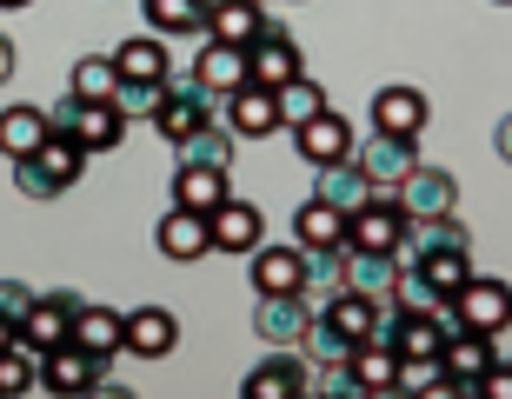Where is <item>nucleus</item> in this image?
I'll return each instance as SVG.
<instances>
[{
  "label": "nucleus",
  "mask_w": 512,
  "mask_h": 399,
  "mask_svg": "<svg viewBox=\"0 0 512 399\" xmlns=\"http://www.w3.org/2000/svg\"><path fill=\"white\" fill-rule=\"evenodd\" d=\"M160 94H167V80H120V87H114V107L127 120H153Z\"/></svg>",
  "instance_id": "nucleus-40"
},
{
  "label": "nucleus",
  "mask_w": 512,
  "mask_h": 399,
  "mask_svg": "<svg viewBox=\"0 0 512 399\" xmlns=\"http://www.w3.org/2000/svg\"><path fill=\"white\" fill-rule=\"evenodd\" d=\"M399 353L386 340H360L353 346V360H346V380H353V393H399Z\"/></svg>",
  "instance_id": "nucleus-25"
},
{
  "label": "nucleus",
  "mask_w": 512,
  "mask_h": 399,
  "mask_svg": "<svg viewBox=\"0 0 512 399\" xmlns=\"http://www.w3.org/2000/svg\"><path fill=\"white\" fill-rule=\"evenodd\" d=\"M293 147H300L306 167H333V160H353V147H360V140H353V127H346L333 107H320L313 120H300V127H293Z\"/></svg>",
  "instance_id": "nucleus-14"
},
{
  "label": "nucleus",
  "mask_w": 512,
  "mask_h": 399,
  "mask_svg": "<svg viewBox=\"0 0 512 399\" xmlns=\"http://www.w3.org/2000/svg\"><path fill=\"white\" fill-rule=\"evenodd\" d=\"M153 247L167 253L173 266H193L200 253H213V227H207V213H187V207L160 213V227H153Z\"/></svg>",
  "instance_id": "nucleus-18"
},
{
  "label": "nucleus",
  "mask_w": 512,
  "mask_h": 399,
  "mask_svg": "<svg viewBox=\"0 0 512 399\" xmlns=\"http://www.w3.org/2000/svg\"><path fill=\"white\" fill-rule=\"evenodd\" d=\"M80 167H87V153H80L67 133H47L27 160H14V187L27 193V200H54V193H67L80 180Z\"/></svg>",
  "instance_id": "nucleus-1"
},
{
  "label": "nucleus",
  "mask_w": 512,
  "mask_h": 399,
  "mask_svg": "<svg viewBox=\"0 0 512 399\" xmlns=\"http://www.w3.org/2000/svg\"><path fill=\"white\" fill-rule=\"evenodd\" d=\"M114 67L120 80H167L173 60H167V34H133L114 47Z\"/></svg>",
  "instance_id": "nucleus-27"
},
{
  "label": "nucleus",
  "mask_w": 512,
  "mask_h": 399,
  "mask_svg": "<svg viewBox=\"0 0 512 399\" xmlns=\"http://www.w3.org/2000/svg\"><path fill=\"white\" fill-rule=\"evenodd\" d=\"M426 120H433V107H426L419 87H380V94H373V133H406V140H419Z\"/></svg>",
  "instance_id": "nucleus-22"
},
{
  "label": "nucleus",
  "mask_w": 512,
  "mask_h": 399,
  "mask_svg": "<svg viewBox=\"0 0 512 399\" xmlns=\"http://www.w3.org/2000/svg\"><path fill=\"white\" fill-rule=\"evenodd\" d=\"M446 313H453V326H473V333H493V340H499V333L512 326V286L473 273V280L446 300Z\"/></svg>",
  "instance_id": "nucleus-4"
},
{
  "label": "nucleus",
  "mask_w": 512,
  "mask_h": 399,
  "mask_svg": "<svg viewBox=\"0 0 512 399\" xmlns=\"http://www.w3.org/2000/svg\"><path fill=\"white\" fill-rule=\"evenodd\" d=\"M220 120L233 127V140H260V133H280V100H273V87L247 80L220 100Z\"/></svg>",
  "instance_id": "nucleus-15"
},
{
  "label": "nucleus",
  "mask_w": 512,
  "mask_h": 399,
  "mask_svg": "<svg viewBox=\"0 0 512 399\" xmlns=\"http://www.w3.org/2000/svg\"><path fill=\"white\" fill-rule=\"evenodd\" d=\"M493 333H473V326H453L446 346H439V366L453 373V399H479V373L493 366Z\"/></svg>",
  "instance_id": "nucleus-8"
},
{
  "label": "nucleus",
  "mask_w": 512,
  "mask_h": 399,
  "mask_svg": "<svg viewBox=\"0 0 512 399\" xmlns=\"http://www.w3.org/2000/svg\"><path fill=\"white\" fill-rule=\"evenodd\" d=\"M27 306H34V286L27 280H0V313H7V320H27Z\"/></svg>",
  "instance_id": "nucleus-41"
},
{
  "label": "nucleus",
  "mask_w": 512,
  "mask_h": 399,
  "mask_svg": "<svg viewBox=\"0 0 512 399\" xmlns=\"http://www.w3.org/2000/svg\"><path fill=\"white\" fill-rule=\"evenodd\" d=\"M207 227H213V253H253L266 240L260 207H253V200H240V193H227V200L207 213Z\"/></svg>",
  "instance_id": "nucleus-17"
},
{
  "label": "nucleus",
  "mask_w": 512,
  "mask_h": 399,
  "mask_svg": "<svg viewBox=\"0 0 512 399\" xmlns=\"http://www.w3.org/2000/svg\"><path fill=\"white\" fill-rule=\"evenodd\" d=\"M233 147H240V140H233L227 120H207V127H193L187 140H173V153H180L187 167H233Z\"/></svg>",
  "instance_id": "nucleus-30"
},
{
  "label": "nucleus",
  "mask_w": 512,
  "mask_h": 399,
  "mask_svg": "<svg viewBox=\"0 0 512 399\" xmlns=\"http://www.w3.org/2000/svg\"><path fill=\"white\" fill-rule=\"evenodd\" d=\"M413 266H419V280L433 286L439 300H453L459 286L473 280V247H439V253H413Z\"/></svg>",
  "instance_id": "nucleus-29"
},
{
  "label": "nucleus",
  "mask_w": 512,
  "mask_h": 399,
  "mask_svg": "<svg viewBox=\"0 0 512 399\" xmlns=\"http://www.w3.org/2000/svg\"><path fill=\"white\" fill-rule=\"evenodd\" d=\"M20 7H34V0H0V14H20Z\"/></svg>",
  "instance_id": "nucleus-45"
},
{
  "label": "nucleus",
  "mask_w": 512,
  "mask_h": 399,
  "mask_svg": "<svg viewBox=\"0 0 512 399\" xmlns=\"http://www.w3.org/2000/svg\"><path fill=\"white\" fill-rule=\"evenodd\" d=\"M107 380V360H94L87 346L60 340L54 353H40V386L47 393H94V386Z\"/></svg>",
  "instance_id": "nucleus-13"
},
{
  "label": "nucleus",
  "mask_w": 512,
  "mask_h": 399,
  "mask_svg": "<svg viewBox=\"0 0 512 399\" xmlns=\"http://www.w3.org/2000/svg\"><path fill=\"white\" fill-rule=\"evenodd\" d=\"M293 74H306V60H300V40L286 34L280 20H266L260 34L247 40V80H260V87H286Z\"/></svg>",
  "instance_id": "nucleus-6"
},
{
  "label": "nucleus",
  "mask_w": 512,
  "mask_h": 399,
  "mask_svg": "<svg viewBox=\"0 0 512 399\" xmlns=\"http://www.w3.org/2000/svg\"><path fill=\"white\" fill-rule=\"evenodd\" d=\"M493 147H499V160H506V167H512V114H506V120H499V127H493Z\"/></svg>",
  "instance_id": "nucleus-43"
},
{
  "label": "nucleus",
  "mask_w": 512,
  "mask_h": 399,
  "mask_svg": "<svg viewBox=\"0 0 512 399\" xmlns=\"http://www.w3.org/2000/svg\"><path fill=\"white\" fill-rule=\"evenodd\" d=\"M173 346H180V320H173L167 306H133L127 313V353L133 360H167Z\"/></svg>",
  "instance_id": "nucleus-23"
},
{
  "label": "nucleus",
  "mask_w": 512,
  "mask_h": 399,
  "mask_svg": "<svg viewBox=\"0 0 512 399\" xmlns=\"http://www.w3.org/2000/svg\"><path fill=\"white\" fill-rule=\"evenodd\" d=\"M293 240H300V247H340L346 253V213L313 193V200L293 213Z\"/></svg>",
  "instance_id": "nucleus-28"
},
{
  "label": "nucleus",
  "mask_w": 512,
  "mask_h": 399,
  "mask_svg": "<svg viewBox=\"0 0 512 399\" xmlns=\"http://www.w3.org/2000/svg\"><path fill=\"white\" fill-rule=\"evenodd\" d=\"M300 346H306V360L320 366V373H340V366L353 360V340H340V333H333L320 313H313V326H306V340H300Z\"/></svg>",
  "instance_id": "nucleus-38"
},
{
  "label": "nucleus",
  "mask_w": 512,
  "mask_h": 399,
  "mask_svg": "<svg viewBox=\"0 0 512 399\" xmlns=\"http://www.w3.org/2000/svg\"><path fill=\"white\" fill-rule=\"evenodd\" d=\"M393 200L406 207V220H439V213H459V180L446 167H413Z\"/></svg>",
  "instance_id": "nucleus-11"
},
{
  "label": "nucleus",
  "mask_w": 512,
  "mask_h": 399,
  "mask_svg": "<svg viewBox=\"0 0 512 399\" xmlns=\"http://www.w3.org/2000/svg\"><path fill=\"white\" fill-rule=\"evenodd\" d=\"M47 127L54 133H67L80 153H114L120 140H127V114H120L114 100H60L54 114H47Z\"/></svg>",
  "instance_id": "nucleus-2"
},
{
  "label": "nucleus",
  "mask_w": 512,
  "mask_h": 399,
  "mask_svg": "<svg viewBox=\"0 0 512 399\" xmlns=\"http://www.w3.org/2000/svg\"><path fill=\"white\" fill-rule=\"evenodd\" d=\"M353 160L366 167L373 187H399V180L419 167V140H406V133H373V140L353 147Z\"/></svg>",
  "instance_id": "nucleus-16"
},
{
  "label": "nucleus",
  "mask_w": 512,
  "mask_h": 399,
  "mask_svg": "<svg viewBox=\"0 0 512 399\" xmlns=\"http://www.w3.org/2000/svg\"><path fill=\"white\" fill-rule=\"evenodd\" d=\"M313 313H320L340 340L360 346V340H380V333H386V313H393V306H386V300H366V293H353V286H340V293H326Z\"/></svg>",
  "instance_id": "nucleus-7"
},
{
  "label": "nucleus",
  "mask_w": 512,
  "mask_h": 399,
  "mask_svg": "<svg viewBox=\"0 0 512 399\" xmlns=\"http://www.w3.org/2000/svg\"><path fill=\"white\" fill-rule=\"evenodd\" d=\"M373 180H366V167L360 160H333V167H320V200H333L340 213H353L360 200H373Z\"/></svg>",
  "instance_id": "nucleus-33"
},
{
  "label": "nucleus",
  "mask_w": 512,
  "mask_h": 399,
  "mask_svg": "<svg viewBox=\"0 0 512 399\" xmlns=\"http://www.w3.org/2000/svg\"><path fill=\"white\" fill-rule=\"evenodd\" d=\"M499 7H512V0H499Z\"/></svg>",
  "instance_id": "nucleus-46"
},
{
  "label": "nucleus",
  "mask_w": 512,
  "mask_h": 399,
  "mask_svg": "<svg viewBox=\"0 0 512 399\" xmlns=\"http://www.w3.org/2000/svg\"><path fill=\"white\" fill-rule=\"evenodd\" d=\"M406 247L413 253H439V247H473V233L459 213H439V220H406Z\"/></svg>",
  "instance_id": "nucleus-36"
},
{
  "label": "nucleus",
  "mask_w": 512,
  "mask_h": 399,
  "mask_svg": "<svg viewBox=\"0 0 512 399\" xmlns=\"http://www.w3.org/2000/svg\"><path fill=\"white\" fill-rule=\"evenodd\" d=\"M7 80H14V40L0 34V87H7Z\"/></svg>",
  "instance_id": "nucleus-44"
},
{
  "label": "nucleus",
  "mask_w": 512,
  "mask_h": 399,
  "mask_svg": "<svg viewBox=\"0 0 512 399\" xmlns=\"http://www.w3.org/2000/svg\"><path fill=\"white\" fill-rule=\"evenodd\" d=\"M40 386V353L34 346H0V399H14V393H34Z\"/></svg>",
  "instance_id": "nucleus-37"
},
{
  "label": "nucleus",
  "mask_w": 512,
  "mask_h": 399,
  "mask_svg": "<svg viewBox=\"0 0 512 399\" xmlns=\"http://www.w3.org/2000/svg\"><path fill=\"white\" fill-rule=\"evenodd\" d=\"M207 120H220V94H207L200 80H173L167 74V94H160V107H153V127H160V140H187L193 127H207Z\"/></svg>",
  "instance_id": "nucleus-3"
},
{
  "label": "nucleus",
  "mask_w": 512,
  "mask_h": 399,
  "mask_svg": "<svg viewBox=\"0 0 512 399\" xmlns=\"http://www.w3.org/2000/svg\"><path fill=\"white\" fill-rule=\"evenodd\" d=\"M346 247H380V253L406 247V207L393 200V187H380L373 200L346 213Z\"/></svg>",
  "instance_id": "nucleus-5"
},
{
  "label": "nucleus",
  "mask_w": 512,
  "mask_h": 399,
  "mask_svg": "<svg viewBox=\"0 0 512 399\" xmlns=\"http://www.w3.org/2000/svg\"><path fill=\"white\" fill-rule=\"evenodd\" d=\"M273 100H280V127H300V120H313V114L326 107V94H320L306 74H293L286 87H273Z\"/></svg>",
  "instance_id": "nucleus-39"
},
{
  "label": "nucleus",
  "mask_w": 512,
  "mask_h": 399,
  "mask_svg": "<svg viewBox=\"0 0 512 399\" xmlns=\"http://www.w3.org/2000/svg\"><path fill=\"white\" fill-rule=\"evenodd\" d=\"M207 7L213 0H140L153 34H200L207 27Z\"/></svg>",
  "instance_id": "nucleus-34"
},
{
  "label": "nucleus",
  "mask_w": 512,
  "mask_h": 399,
  "mask_svg": "<svg viewBox=\"0 0 512 399\" xmlns=\"http://www.w3.org/2000/svg\"><path fill=\"white\" fill-rule=\"evenodd\" d=\"M47 133H54L47 127V107H7V114H0V153H7V160H27Z\"/></svg>",
  "instance_id": "nucleus-32"
},
{
  "label": "nucleus",
  "mask_w": 512,
  "mask_h": 399,
  "mask_svg": "<svg viewBox=\"0 0 512 399\" xmlns=\"http://www.w3.org/2000/svg\"><path fill=\"white\" fill-rule=\"evenodd\" d=\"M74 346H87L94 360L127 353V313H114V306H100V300H80V313H74Z\"/></svg>",
  "instance_id": "nucleus-20"
},
{
  "label": "nucleus",
  "mask_w": 512,
  "mask_h": 399,
  "mask_svg": "<svg viewBox=\"0 0 512 399\" xmlns=\"http://www.w3.org/2000/svg\"><path fill=\"white\" fill-rule=\"evenodd\" d=\"M114 87H120L114 54H80L74 74H67V94H74V100H114Z\"/></svg>",
  "instance_id": "nucleus-35"
},
{
  "label": "nucleus",
  "mask_w": 512,
  "mask_h": 399,
  "mask_svg": "<svg viewBox=\"0 0 512 399\" xmlns=\"http://www.w3.org/2000/svg\"><path fill=\"white\" fill-rule=\"evenodd\" d=\"M300 393H313V373L300 353H266L247 373V399H300Z\"/></svg>",
  "instance_id": "nucleus-21"
},
{
  "label": "nucleus",
  "mask_w": 512,
  "mask_h": 399,
  "mask_svg": "<svg viewBox=\"0 0 512 399\" xmlns=\"http://www.w3.org/2000/svg\"><path fill=\"white\" fill-rule=\"evenodd\" d=\"M306 326H313V300L306 293H260V306H253V333L266 346H300Z\"/></svg>",
  "instance_id": "nucleus-12"
},
{
  "label": "nucleus",
  "mask_w": 512,
  "mask_h": 399,
  "mask_svg": "<svg viewBox=\"0 0 512 399\" xmlns=\"http://www.w3.org/2000/svg\"><path fill=\"white\" fill-rule=\"evenodd\" d=\"M247 280H253V293H306V247L300 240H293V247L260 240V247L247 253Z\"/></svg>",
  "instance_id": "nucleus-10"
},
{
  "label": "nucleus",
  "mask_w": 512,
  "mask_h": 399,
  "mask_svg": "<svg viewBox=\"0 0 512 399\" xmlns=\"http://www.w3.org/2000/svg\"><path fill=\"white\" fill-rule=\"evenodd\" d=\"M479 399H512V360H493L479 373Z\"/></svg>",
  "instance_id": "nucleus-42"
},
{
  "label": "nucleus",
  "mask_w": 512,
  "mask_h": 399,
  "mask_svg": "<svg viewBox=\"0 0 512 399\" xmlns=\"http://www.w3.org/2000/svg\"><path fill=\"white\" fill-rule=\"evenodd\" d=\"M227 167H173V207H187V213H213L220 200H227Z\"/></svg>",
  "instance_id": "nucleus-26"
},
{
  "label": "nucleus",
  "mask_w": 512,
  "mask_h": 399,
  "mask_svg": "<svg viewBox=\"0 0 512 399\" xmlns=\"http://www.w3.org/2000/svg\"><path fill=\"white\" fill-rule=\"evenodd\" d=\"M193 80H200L207 94L227 100L233 87H247V47H233V40H207V47L193 54Z\"/></svg>",
  "instance_id": "nucleus-24"
},
{
  "label": "nucleus",
  "mask_w": 512,
  "mask_h": 399,
  "mask_svg": "<svg viewBox=\"0 0 512 399\" xmlns=\"http://www.w3.org/2000/svg\"><path fill=\"white\" fill-rule=\"evenodd\" d=\"M399 273H406V260H399V253H380V247H346V286H353V293H366V300H386V306H393Z\"/></svg>",
  "instance_id": "nucleus-19"
},
{
  "label": "nucleus",
  "mask_w": 512,
  "mask_h": 399,
  "mask_svg": "<svg viewBox=\"0 0 512 399\" xmlns=\"http://www.w3.org/2000/svg\"><path fill=\"white\" fill-rule=\"evenodd\" d=\"M74 313H80V293H34L27 320H20V346L54 353L60 340H74Z\"/></svg>",
  "instance_id": "nucleus-9"
},
{
  "label": "nucleus",
  "mask_w": 512,
  "mask_h": 399,
  "mask_svg": "<svg viewBox=\"0 0 512 399\" xmlns=\"http://www.w3.org/2000/svg\"><path fill=\"white\" fill-rule=\"evenodd\" d=\"M207 27H213V40L247 47V40L266 27V7H260V0H213V7H207Z\"/></svg>",
  "instance_id": "nucleus-31"
}]
</instances>
